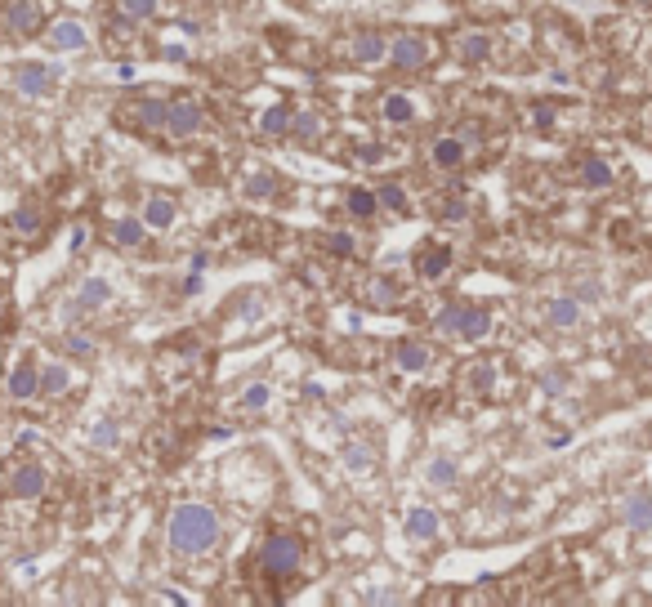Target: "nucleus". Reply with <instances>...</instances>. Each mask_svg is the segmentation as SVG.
<instances>
[{"label": "nucleus", "instance_id": "obj_1", "mask_svg": "<svg viewBox=\"0 0 652 607\" xmlns=\"http://www.w3.org/2000/svg\"><path fill=\"white\" fill-rule=\"evenodd\" d=\"M166 536H170V549H175L179 558H197L219 541V518L210 505H179L175 514H170Z\"/></svg>", "mask_w": 652, "mask_h": 607}, {"label": "nucleus", "instance_id": "obj_2", "mask_svg": "<svg viewBox=\"0 0 652 607\" xmlns=\"http://www.w3.org/2000/svg\"><path fill=\"white\" fill-rule=\"evenodd\" d=\"M304 563V541L291 532H273L264 536L260 549H255V567L268 576V581H286V576H295Z\"/></svg>", "mask_w": 652, "mask_h": 607}, {"label": "nucleus", "instance_id": "obj_3", "mask_svg": "<svg viewBox=\"0 0 652 607\" xmlns=\"http://www.w3.org/2000/svg\"><path fill=\"white\" fill-rule=\"evenodd\" d=\"M434 331L447 335V340H483V335L492 331V317L474 304H447L443 313H438Z\"/></svg>", "mask_w": 652, "mask_h": 607}, {"label": "nucleus", "instance_id": "obj_4", "mask_svg": "<svg viewBox=\"0 0 652 607\" xmlns=\"http://www.w3.org/2000/svg\"><path fill=\"white\" fill-rule=\"evenodd\" d=\"M117 125H126L134 134H157L166 130V103L161 99H130L117 108Z\"/></svg>", "mask_w": 652, "mask_h": 607}, {"label": "nucleus", "instance_id": "obj_5", "mask_svg": "<svg viewBox=\"0 0 652 607\" xmlns=\"http://www.w3.org/2000/svg\"><path fill=\"white\" fill-rule=\"evenodd\" d=\"M389 59H393V67H402V72H420V67L434 59V41H429L425 32H402L389 41Z\"/></svg>", "mask_w": 652, "mask_h": 607}, {"label": "nucleus", "instance_id": "obj_6", "mask_svg": "<svg viewBox=\"0 0 652 607\" xmlns=\"http://www.w3.org/2000/svg\"><path fill=\"white\" fill-rule=\"evenodd\" d=\"M206 125V112L193 94H179V99L166 103V134L170 139H193V134Z\"/></svg>", "mask_w": 652, "mask_h": 607}, {"label": "nucleus", "instance_id": "obj_7", "mask_svg": "<svg viewBox=\"0 0 652 607\" xmlns=\"http://www.w3.org/2000/svg\"><path fill=\"white\" fill-rule=\"evenodd\" d=\"M5 23L14 36L32 41L36 32H45V0H5Z\"/></svg>", "mask_w": 652, "mask_h": 607}, {"label": "nucleus", "instance_id": "obj_8", "mask_svg": "<svg viewBox=\"0 0 652 607\" xmlns=\"http://www.w3.org/2000/svg\"><path fill=\"white\" fill-rule=\"evenodd\" d=\"M5 393H9L14 402H32L36 393H41V366H36L32 358L14 362V371L5 375Z\"/></svg>", "mask_w": 652, "mask_h": 607}, {"label": "nucleus", "instance_id": "obj_9", "mask_svg": "<svg viewBox=\"0 0 652 607\" xmlns=\"http://www.w3.org/2000/svg\"><path fill=\"white\" fill-rule=\"evenodd\" d=\"M9 491H14L18 500L45 496V469L36 465V460H18V465L9 469Z\"/></svg>", "mask_w": 652, "mask_h": 607}, {"label": "nucleus", "instance_id": "obj_10", "mask_svg": "<svg viewBox=\"0 0 652 607\" xmlns=\"http://www.w3.org/2000/svg\"><path fill=\"white\" fill-rule=\"evenodd\" d=\"M385 59H389V41L380 32H362V36H353V41H349V63L376 67V63H385Z\"/></svg>", "mask_w": 652, "mask_h": 607}, {"label": "nucleus", "instance_id": "obj_11", "mask_svg": "<svg viewBox=\"0 0 652 607\" xmlns=\"http://www.w3.org/2000/svg\"><path fill=\"white\" fill-rule=\"evenodd\" d=\"M452 268V250L438 246V242H420L416 246V273L425 277V282H438V277Z\"/></svg>", "mask_w": 652, "mask_h": 607}, {"label": "nucleus", "instance_id": "obj_12", "mask_svg": "<svg viewBox=\"0 0 652 607\" xmlns=\"http://www.w3.org/2000/svg\"><path fill=\"white\" fill-rule=\"evenodd\" d=\"M9 228H14V237H23V242H36V237L45 233V210H41V201H23V206L9 215Z\"/></svg>", "mask_w": 652, "mask_h": 607}, {"label": "nucleus", "instance_id": "obj_13", "mask_svg": "<svg viewBox=\"0 0 652 607\" xmlns=\"http://www.w3.org/2000/svg\"><path fill=\"white\" fill-rule=\"evenodd\" d=\"M45 41H50V50H59V54H76V50H85V27L76 23V18H59V23L45 32Z\"/></svg>", "mask_w": 652, "mask_h": 607}, {"label": "nucleus", "instance_id": "obj_14", "mask_svg": "<svg viewBox=\"0 0 652 607\" xmlns=\"http://www.w3.org/2000/svg\"><path fill=\"white\" fill-rule=\"evenodd\" d=\"M621 518H626L635 532H648V527H652V496H648V487L630 491V496L621 500Z\"/></svg>", "mask_w": 652, "mask_h": 607}, {"label": "nucleus", "instance_id": "obj_15", "mask_svg": "<svg viewBox=\"0 0 652 607\" xmlns=\"http://www.w3.org/2000/svg\"><path fill=\"white\" fill-rule=\"evenodd\" d=\"M429 161H434L438 170H460L465 166V143H460L456 134H443V139L429 143Z\"/></svg>", "mask_w": 652, "mask_h": 607}, {"label": "nucleus", "instance_id": "obj_16", "mask_svg": "<svg viewBox=\"0 0 652 607\" xmlns=\"http://www.w3.org/2000/svg\"><path fill=\"white\" fill-rule=\"evenodd\" d=\"M452 50H456L460 63H487V54H492V36L487 32H465V36H456L452 41Z\"/></svg>", "mask_w": 652, "mask_h": 607}, {"label": "nucleus", "instance_id": "obj_17", "mask_svg": "<svg viewBox=\"0 0 652 607\" xmlns=\"http://www.w3.org/2000/svg\"><path fill=\"white\" fill-rule=\"evenodd\" d=\"M393 362H398V371H425V366L434 362V349H429V344H420V340H398Z\"/></svg>", "mask_w": 652, "mask_h": 607}, {"label": "nucleus", "instance_id": "obj_18", "mask_svg": "<svg viewBox=\"0 0 652 607\" xmlns=\"http://www.w3.org/2000/svg\"><path fill=\"white\" fill-rule=\"evenodd\" d=\"M112 246H126V250H139L143 242H148V224L143 219H117V224L108 228Z\"/></svg>", "mask_w": 652, "mask_h": 607}, {"label": "nucleus", "instance_id": "obj_19", "mask_svg": "<svg viewBox=\"0 0 652 607\" xmlns=\"http://www.w3.org/2000/svg\"><path fill=\"white\" fill-rule=\"evenodd\" d=\"M179 215V206L166 197V192H157V197H148V206H143V224L148 228H170Z\"/></svg>", "mask_w": 652, "mask_h": 607}, {"label": "nucleus", "instance_id": "obj_20", "mask_svg": "<svg viewBox=\"0 0 652 607\" xmlns=\"http://www.w3.org/2000/svg\"><path fill=\"white\" fill-rule=\"evenodd\" d=\"M380 117H385L389 125H407L411 117H416V103H411L402 90H389L385 99H380Z\"/></svg>", "mask_w": 652, "mask_h": 607}, {"label": "nucleus", "instance_id": "obj_21", "mask_svg": "<svg viewBox=\"0 0 652 607\" xmlns=\"http://www.w3.org/2000/svg\"><path fill=\"white\" fill-rule=\"evenodd\" d=\"M14 85H18V94H45L54 85V72L50 67H18Z\"/></svg>", "mask_w": 652, "mask_h": 607}, {"label": "nucleus", "instance_id": "obj_22", "mask_svg": "<svg viewBox=\"0 0 652 607\" xmlns=\"http://www.w3.org/2000/svg\"><path fill=\"white\" fill-rule=\"evenodd\" d=\"M402 527H407L411 541H434V536H438V514H434V509H411Z\"/></svg>", "mask_w": 652, "mask_h": 607}, {"label": "nucleus", "instance_id": "obj_23", "mask_svg": "<svg viewBox=\"0 0 652 607\" xmlns=\"http://www.w3.org/2000/svg\"><path fill=\"white\" fill-rule=\"evenodd\" d=\"M157 14V0H112V18L117 23H143Z\"/></svg>", "mask_w": 652, "mask_h": 607}, {"label": "nucleus", "instance_id": "obj_24", "mask_svg": "<svg viewBox=\"0 0 652 607\" xmlns=\"http://www.w3.org/2000/svg\"><path fill=\"white\" fill-rule=\"evenodd\" d=\"M344 206H349L353 219H376L380 210V197L371 188H349V197H344Z\"/></svg>", "mask_w": 652, "mask_h": 607}, {"label": "nucleus", "instance_id": "obj_25", "mask_svg": "<svg viewBox=\"0 0 652 607\" xmlns=\"http://www.w3.org/2000/svg\"><path fill=\"white\" fill-rule=\"evenodd\" d=\"M67 384H72V371H67L63 362H54V366H45L41 371V393L45 398H63Z\"/></svg>", "mask_w": 652, "mask_h": 607}, {"label": "nucleus", "instance_id": "obj_26", "mask_svg": "<svg viewBox=\"0 0 652 607\" xmlns=\"http://www.w3.org/2000/svg\"><path fill=\"white\" fill-rule=\"evenodd\" d=\"M465 380H469V389L478 393V398H487V393H492V384H496V371H492V362H469L465 366Z\"/></svg>", "mask_w": 652, "mask_h": 607}, {"label": "nucleus", "instance_id": "obj_27", "mask_svg": "<svg viewBox=\"0 0 652 607\" xmlns=\"http://www.w3.org/2000/svg\"><path fill=\"white\" fill-rule=\"evenodd\" d=\"M112 300V286L103 282V277H90V282L76 291V308H99V304H108Z\"/></svg>", "mask_w": 652, "mask_h": 607}, {"label": "nucleus", "instance_id": "obj_28", "mask_svg": "<svg viewBox=\"0 0 652 607\" xmlns=\"http://www.w3.org/2000/svg\"><path fill=\"white\" fill-rule=\"evenodd\" d=\"M402 295H398V286L389 282V277H371L367 282V304H380V308H393Z\"/></svg>", "mask_w": 652, "mask_h": 607}, {"label": "nucleus", "instance_id": "obj_29", "mask_svg": "<svg viewBox=\"0 0 652 607\" xmlns=\"http://www.w3.org/2000/svg\"><path fill=\"white\" fill-rule=\"evenodd\" d=\"M286 130H291V108H286V103H277V108H268L260 117V134H268V139L286 134Z\"/></svg>", "mask_w": 652, "mask_h": 607}, {"label": "nucleus", "instance_id": "obj_30", "mask_svg": "<svg viewBox=\"0 0 652 607\" xmlns=\"http://www.w3.org/2000/svg\"><path fill=\"white\" fill-rule=\"evenodd\" d=\"M581 183H590V188H608V183H612V170H608V161H599V157H586V166H581Z\"/></svg>", "mask_w": 652, "mask_h": 607}, {"label": "nucleus", "instance_id": "obj_31", "mask_svg": "<svg viewBox=\"0 0 652 607\" xmlns=\"http://www.w3.org/2000/svg\"><path fill=\"white\" fill-rule=\"evenodd\" d=\"M581 304L577 300H554L550 304V326H577Z\"/></svg>", "mask_w": 652, "mask_h": 607}, {"label": "nucleus", "instance_id": "obj_32", "mask_svg": "<svg viewBox=\"0 0 652 607\" xmlns=\"http://www.w3.org/2000/svg\"><path fill=\"white\" fill-rule=\"evenodd\" d=\"M318 130H322V121L313 117V112H300V117H291V134L300 143H313V139H318Z\"/></svg>", "mask_w": 652, "mask_h": 607}, {"label": "nucleus", "instance_id": "obj_33", "mask_svg": "<svg viewBox=\"0 0 652 607\" xmlns=\"http://www.w3.org/2000/svg\"><path fill=\"white\" fill-rule=\"evenodd\" d=\"M376 197H380V206L393 210V215H407V192H402L398 183H385V188H376Z\"/></svg>", "mask_w": 652, "mask_h": 607}, {"label": "nucleus", "instance_id": "obj_34", "mask_svg": "<svg viewBox=\"0 0 652 607\" xmlns=\"http://www.w3.org/2000/svg\"><path fill=\"white\" fill-rule=\"evenodd\" d=\"M237 407H242L246 416H255V411H264V407H268V384H251V389L242 393V402H237Z\"/></svg>", "mask_w": 652, "mask_h": 607}, {"label": "nucleus", "instance_id": "obj_35", "mask_svg": "<svg viewBox=\"0 0 652 607\" xmlns=\"http://www.w3.org/2000/svg\"><path fill=\"white\" fill-rule=\"evenodd\" d=\"M429 483H434V487L456 483V465H452V460H434V465H429Z\"/></svg>", "mask_w": 652, "mask_h": 607}, {"label": "nucleus", "instance_id": "obj_36", "mask_svg": "<svg viewBox=\"0 0 652 607\" xmlns=\"http://www.w3.org/2000/svg\"><path fill=\"white\" fill-rule=\"evenodd\" d=\"M273 188H277V179H273V175H255L251 183H246V197L264 201V197H273Z\"/></svg>", "mask_w": 652, "mask_h": 607}, {"label": "nucleus", "instance_id": "obj_37", "mask_svg": "<svg viewBox=\"0 0 652 607\" xmlns=\"http://www.w3.org/2000/svg\"><path fill=\"white\" fill-rule=\"evenodd\" d=\"M326 246H331L335 255H353V237H349V233H335V237H331V242H326Z\"/></svg>", "mask_w": 652, "mask_h": 607}, {"label": "nucleus", "instance_id": "obj_38", "mask_svg": "<svg viewBox=\"0 0 652 607\" xmlns=\"http://www.w3.org/2000/svg\"><path fill=\"white\" fill-rule=\"evenodd\" d=\"M67 353H76V358H90L94 344H90V340H81V335H72V340H67Z\"/></svg>", "mask_w": 652, "mask_h": 607}, {"label": "nucleus", "instance_id": "obj_39", "mask_svg": "<svg viewBox=\"0 0 652 607\" xmlns=\"http://www.w3.org/2000/svg\"><path fill=\"white\" fill-rule=\"evenodd\" d=\"M5 304H9V300H5V286H0V317H5Z\"/></svg>", "mask_w": 652, "mask_h": 607}, {"label": "nucleus", "instance_id": "obj_40", "mask_svg": "<svg viewBox=\"0 0 652 607\" xmlns=\"http://www.w3.org/2000/svg\"><path fill=\"white\" fill-rule=\"evenodd\" d=\"M639 5H652V0H639Z\"/></svg>", "mask_w": 652, "mask_h": 607}]
</instances>
